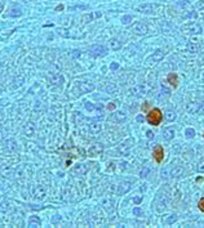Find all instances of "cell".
I'll list each match as a JSON object with an SVG mask.
<instances>
[{
	"label": "cell",
	"mask_w": 204,
	"mask_h": 228,
	"mask_svg": "<svg viewBox=\"0 0 204 228\" xmlns=\"http://www.w3.org/2000/svg\"><path fill=\"white\" fill-rule=\"evenodd\" d=\"M146 120L150 125H154V126H158L163 120V114L159 108H151L149 112H147V116H146Z\"/></svg>",
	"instance_id": "6da1fadb"
},
{
	"label": "cell",
	"mask_w": 204,
	"mask_h": 228,
	"mask_svg": "<svg viewBox=\"0 0 204 228\" xmlns=\"http://www.w3.org/2000/svg\"><path fill=\"white\" fill-rule=\"evenodd\" d=\"M164 56H165V53L162 50V49H158V50H155L151 56H150L147 59H146V62H147V64H153V63H156V62H160L163 58H164Z\"/></svg>",
	"instance_id": "7a4b0ae2"
},
{
	"label": "cell",
	"mask_w": 204,
	"mask_h": 228,
	"mask_svg": "<svg viewBox=\"0 0 204 228\" xmlns=\"http://www.w3.org/2000/svg\"><path fill=\"white\" fill-rule=\"evenodd\" d=\"M153 157L156 162H162L164 160V148L162 146H156L153 151Z\"/></svg>",
	"instance_id": "3957f363"
},
{
	"label": "cell",
	"mask_w": 204,
	"mask_h": 228,
	"mask_svg": "<svg viewBox=\"0 0 204 228\" xmlns=\"http://www.w3.org/2000/svg\"><path fill=\"white\" fill-rule=\"evenodd\" d=\"M33 197L38 201H41L45 197V190L41 186H36L33 188Z\"/></svg>",
	"instance_id": "277c9868"
},
{
	"label": "cell",
	"mask_w": 204,
	"mask_h": 228,
	"mask_svg": "<svg viewBox=\"0 0 204 228\" xmlns=\"http://www.w3.org/2000/svg\"><path fill=\"white\" fill-rule=\"evenodd\" d=\"M159 7L155 4H144V5H139L137 8L138 12H142V13H147V14H151L155 12V9H158Z\"/></svg>",
	"instance_id": "5b68a950"
},
{
	"label": "cell",
	"mask_w": 204,
	"mask_h": 228,
	"mask_svg": "<svg viewBox=\"0 0 204 228\" xmlns=\"http://www.w3.org/2000/svg\"><path fill=\"white\" fill-rule=\"evenodd\" d=\"M107 53V49L102 45H93L91 48V54L94 57H100V56H105V54Z\"/></svg>",
	"instance_id": "8992f818"
},
{
	"label": "cell",
	"mask_w": 204,
	"mask_h": 228,
	"mask_svg": "<svg viewBox=\"0 0 204 228\" xmlns=\"http://www.w3.org/2000/svg\"><path fill=\"white\" fill-rule=\"evenodd\" d=\"M102 151H103V147L100 143H94L88 149V154H89V156H98L102 154Z\"/></svg>",
	"instance_id": "52a82bcc"
},
{
	"label": "cell",
	"mask_w": 204,
	"mask_h": 228,
	"mask_svg": "<svg viewBox=\"0 0 204 228\" xmlns=\"http://www.w3.org/2000/svg\"><path fill=\"white\" fill-rule=\"evenodd\" d=\"M182 30L186 31V32H191V34H200L201 32V27L198 23H190L182 27Z\"/></svg>",
	"instance_id": "ba28073f"
},
{
	"label": "cell",
	"mask_w": 204,
	"mask_h": 228,
	"mask_svg": "<svg viewBox=\"0 0 204 228\" xmlns=\"http://www.w3.org/2000/svg\"><path fill=\"white\" fill-rule=\"evenodd\" d=\"M79 89L81 93H91L92 90H94V84L89 81H83L79 84Z\"/></svg>",
	"instance_id": "9c48e42d"
},
{
	"label": "cell",
	"mask_w": 204,
	"mask_h": 228,
	"mask_svg": "<svg viewBox=\"0 0 204 228\" xmlns=\"http://www.w3.org/2000/svg\"><path fill=\"white\" fill-rule=\"evenodd\" d=\"M132 31L134 32V34H137V35H145V34H147V26L144 25V23H141V22H137L133 26V30Z\"/></svg>",
	"instance_id": "30bf717a"
},
{
	"label": "cell",
	"mask_w": 204,
	"mask_h": 228,
	"mask_svg": "<svg viewBox=\"0 0 204 228\" xmlns=\"http://www.w3.org/2000/svg\"><path fill=\"white\" fill-rule=\"evenodd\" d=\"M114 205H115V202H114V200H112L111 197H105V199L102 200V206H103V209H105L106 211H109V213H111V211L114 210Z\"/></svg>",
	"instance_id": "8fae6325"
},
{
	"label": "cell",
	"mask_w": 204,
	"mask_h": 228,
	"mask_svg": "<svg viewBox=\"0 0 204 228\" xmlns=\"http://www.w3.org/2000/svg\"><path fill=\"white\" fill-rule=\"evenodd\" d=\"M88 169H89L88 164H80V165H76L72 169V173L74 174H76V175H84L85 173L88 171Z\"/></svg>",
	"instance_id": "7c38bea8"
},
{
	"label": "cell",
	"mask_w": 204,
	"mask_h": 228,
	"mask_svg": "<svg viewBox=\"0 0 204 228\" xmlns=\"http://www.w3.org/2000/svg\"><path fill=\"white\" fill-rule=\"evenodd\" d=\"M175 134H176V132H175L173 128H165V129L163 130V138H164L165 140L173 139V138H175Z\"/></svg>",
	"instance_id": "4fadbf2b"
},
{
	"label": "cell",
	"mask_w": 204,
	"mask_h": 228,
	"mask_svg": "<svg viewBox=\"0 0 204 228\" xmlns=\"http://www.w3.org/2000/svg\"><path fill=\"white\" fill-rule=\"evenodd\" d=\"M167 81H168L172 86H175V88H177V85H178V76H177V73L170 72V73L167 76Z\"/></svg>",
	"instance_id": "5bb4252c"
},
{
	"label": "cell",
	"mask_w": 204,
	"mask_h": 228,
	"mask_svg": "<svg viewBox=\"0 0 204 228\" xmlns=\"http://www.w3.org/2000/svg\"><path fill=\"white\" fill-rule=\"evenodd\" d=\"M131 190V183L129 182H123L119 184V188H118V193L119 195H123L125 192H128Z\"/></svg>",
	"instance_id": "9a60e30c"
},
{
	"label": "cell",
	"mask_w": 204,
	"mask_h": 228,
	"mask_svg": "<svg viewBox=\"0 0 204 228\" xmlns=\"http://www.w3.org/2000/svg\"><path fill=\"white\" fill-rule=\"evenodd\" d=\"M50 83L52 84H55V85H57V84H62L63 83V78L60 75V73H57V72H55V73H52L50 75Z\"/></svg>",
	"instance_id": "2e32d148"
},
{
	"label": "cell",
	"mask_w": 204,
	"mask_h": 228,
	"mask_svg": "<svg viewBox=\"0 0 204 228\" xmlns=\"http://www.w3.org/2000/svg\"><path fill=\"white\" fill-rule=\"evenodd\" d=\"M34 133H35V125L33 123H27L25 126V134L27 137H31V135H34Z\"/></svg>",
	"instance_id": "e0dca14e"
},
{
	"label": "cell",
	"mask_w": 204,
	"mask_h": 228,
	"mask_svg": "<svg viewBox=\"0 0 204 228\" xmlns=\"http://www.w3.org/2000/svg\"><path fill=\"white\" fill-rule=\"evenodd\" d=\"M41 223H40V219L38 218L36 215H33L30 216V220H29V227H33V228H36V227H40Z\"/></svg>",
	"instance_id": "ac0fdd59"
},
{
	"label": "cell",
	"mask_w": 204,
	"mask_h": 228,
	"mask_svg": "<svg viewBox=\"0 0 204 228\" xmlns=\"http://www.w3.org/2000/svg\"><path fill=\"white\" fill-rule=\"evenodd\" d=\"M184 168L182 166H176L173 170L170 171V175L173 177V178H177V177H181V175H184Z\"/></svg>",
	"instance_id": "d6986e66"
},
{
	"label": "cell",
	"mask_w": 204,
	"mask_h": 228,
	"mask_svg": "<svg viewBox=\"0 0 204 228\" xmlns=\"http://www.w3.org/2000/svg\"><path fill=\"white\" fill-rule=\"evenodd\" d=\"M198 40L196 39H191L190 43H189V52L190 53H195L198 52Z\"/></svg>",
	"instance_id": "ffe728a7"
},
{
	"label": "cell",
	"mask_w": 204,
	"mask_h": 228,
	"mask_svg": "<svg viewBox=\"0 0 204 228\" xmlns=\"http://www.w3.org/2000/svg\"><path fill=\"white\" fill-rule=\"evenodd\" d=\"M101 124L100 123H97V121H93L92 124H91V133L92 134H98L100 132H101Z\"/></svg>",
	"instance_id": "44dd1931"
},
{
	"label": "cell",
	"mask_w": 204,
	"mask_h": 228,
	"mask_svg": "<svg viewBox=\"0 0 204 228\" xmlns=\"http://www.w3.org/2000/svg\"><path fill=\"white\" fill-rule=\"evenodd\" d=\"M111 119H112L114 121H116V123H122L123 120H125V115L123 112H120V111H118V112H115L111 116Z\"/></svg>",
	"instance_id": "7402d4cb"
},
{
	"label": "cell",
	"mask_w": 204,
	"mask_h": 228,
	"mask_svg": "<svg viewBox=\"0 0 204 228\" xmlns=\"http://www.w3.org/2000/svg\"><path fill=\"white\" fill-rule=\"evenodd\" d=\"M131 140H128V142H125V143H122L119 147H118V154H120V155H123V154H127V151H128V148H129V146L131 144H128Z\"/></svg>",
	"instance_id": "603a6c76"
},
{
	"label": "cell",
	"mask_w": 204,
	"mask_h": 228,
	"mask_svg": "<svg viewBox=\"0 0 204 228\" xmlns=\"http://www.w3.org/2000/svg\"><path fill=\"white\" fill-rule=\"evenodd\" d=\"M5 146H7V148H8L10 152L17 151V144H16V142H14L13 139H9V140H7V142H5Z\"/></svg>",
	"instance_id": "cb8c5ba5"
},
{
	"label": "cell",
	"mask_w": 204,
	"mask_h": 228,
	"mask_svg": "<svg viewBox=\"0 0 204 228\" xmlns=\"http://www.w3.org/2000/svg\"><path fill=\"white\" fill-rule=\"evenodd\" d=\"M164 119H165L167 121H173L175 119H176V112H173V111H167L164 114Z\"/></svg>",
	"instance_id": "d4e9b609"
},
{
	"label": "cell",
	"mask_w": 204,
	"mask_h": 228,
	"mask_svg": "<svg viewBox=\"0 0 204 228\" xmlns=\"http://www.w3.org/2000/svg\"><path fill=\"white\" fill-rule=\"evenodd\" d=\"M110 45H111V48H112L114 50H118V49H120V47H122L120 41L118 40V39H112V40L110 41Z\"/></svg>",
	"instance_id": "484cf974"
},
{
	"label": "cell",
	"mask_w": 204,
	"mask_h": 228,
	"mask_svg": "<svg viewBox=\"0 0 204 228\" xmlns=\"http://www.w3.org/2000/svg\"><path fill=\"white\" fill-rule=\"evenodd\" d=\"M106 90H107V93H110V94H115V93H118V88H116V86H115L114 84H109V85H107Z\"/></svg>",
	"instance_id": "4316f807"
},
{
	"label": "cell",
	"mask_w": 204,
	"mask_h": 228,
	"mask_svg": "<svg viewBox=\"0 0 204 228\" xmlns=\"http://www.w3.org/2000/svg\"><path fill=\"white\" fill-rule=\"evenodd\" d=\"M194 135H195V130H194V129L189 128V129L185 130V137H186V138H192Z\"/></svg>",
	"instance_id": "83f0119b"
},
{
	"label": "cell",
	"mask_w": 204,
	"mask_h": 228,
	"mask_svg": "<svg viewBox=\"0 0 204 228\" xmlns=\"http://www.w3.org/2000/svg\"><path fill=\"white\" fill-rule=\"evenodd\" d=\"M132 19H133V18H132L131 16H123V18H122V23H123V25H128V23H131Z\"/></svg>",
	"instance_id": "f1b7e54d"
},
{
	"label": "cell",
	"mask_w": 204,
	"mask_h": 228,
	"mask_svg": "<svg viewBox=\"0 0 204 228\" xmlns=\"http://www.w3.org/2000/svg\"><path fill=\"white\" fill-rule=\"evenodd\" d=\"M133 215H136V216H141V215H144V210H141L139 208H134V209H133Z\"/></svg>",
	"instance_id": "f546056e"
},
{
	"label": "cell",
	"mask_w": 204,
	"mask_h": 228,
	"mask_svg": "<svg viewBox=\"0 0 204 228\" xmlns=\"http://www.w3.org/2000/svg\"><path fill=\"white\" fill-rule=\"evenodd\" d=\"M177 220V215H170V218L167 219V224H172Z\"/></svg>",
	"instance_id": "4dcf8cb0"
},
{
	"label": "cell",
	"mask_w": 204,
	"mask_h": 228,
	"mask_svg": "<svg viewBox=\"0 0 204 228\" xmlns=\"http://www.w3.org/2000/svg\"><path fill=\"white\" fill-rule=\"evenodd\" d=\"M149 107H150V103H149V102H145V103L141 106L142 112H149Z\"/></svg>",
	"instance_id": "1f68e13d"
},
{
	"label": "cell",
	"mask_w": 204,
	"mask_h": 228,
	"mask_svg": "<svg viewBox=\"0 0 204 228\" xmlns=\"http://www.w3.org/2000/svg\"><path fill=\"white\" fill-rule=\"evenodd\" d=\"M149 173H150V170H149L147 168H145V169H144L141 173H139V177H141V178H145V177H147V174H149Z\"/></svg>",
	"instance_id": "d6a6232c"
},
{
	"label": "cell",
	"mask_w": 204,
	"mask_h": 228,
	"mask_svg": "<svg viewBox=\"0 0 204 228\" xmlns=\"http://www.w3.org/2000/svg\"><path fill=\"white\" fill-rule=\"evenodd\" d=\"M198 206H199V210H200V211H203V213H204V197H203V199H201V200H200V201H199V204H198Z\"/></svg>",
	"instance_id": "836d02e7"
},
{
	"label": "cell",
	"mask_w": 204,
	"mask_h": 228,
	"mask_svg": "<svg viewBox=\"0 0 204 228\" xmlns=\"http://www.w3.org/2000/svg\"><path fill=\"white\" fill-rule=\"evenodd\" d=\"M85 108H87L88 111H93V110H94V106L91 104L89 102H85Z\"/></svg>",
	"instance_id": "e575fe53"
},
{
	"label": "cell",
	"mask_w": 204,
	"mask_h": 228,
	"mask_svg": "<svg viewBox=\"0 0 204 228\" xmlns=\"http://www.w3.org/2000/svg\"><path fill=\"white\" fill-rule=\"evenodd\" d=\"M196 8L198 9H204V0H200V2L196 3Z\"/></svg>",
	"instance_id": "d590c367"
},
{
	"label": "cell",
	"mask_w": 204,
	"mask_h": 228,
	"mask_svg": "<svg viewBox=\"0 0 204 228\" xmlns=\"http://www.w3.org/2000/svg\"><path fill=\"white\" fill-rule=\"evenodd\" d=\"M92 18H93V16H92V14H87V16H84V22H85V23L89 22V21H92Z\"/></svg>",
	"instance_id": "8d00e7d4"
},
{
	"label": "cell",
	"mask_w": 204,
	"mask_h": 228,
	"mask_svg": "<svg viewBox=\"0 0 204 228\" xmlns=\"http://www.w3.org/2000/svg\"><path fill=\"white\" fill-rule=\"evenodd\" d=\"M110 68H111V70H114V71H115V70H118V68H119V64H118V63H116V62H112V63H111V64H110Z\"/></svg>",
	"instance_id": "74e56055"
},
{
	"label": "cell",
	"mask_w": 204,
	"mask_h": 228,
	"mask_svg": "<svg viewBox=\"0 0 204 228\" xmlns=\"http://www.w3.org/2000/svg\"><path fill=\"white\" fill-rule=\"evenodd\" d=\"M141 200H142V197H141V196H138V197H134V199H133V202H134L136 205H138L139 202H141Z\"/></svg>",
	"instance_id": "f35d334b"
},
{
	"label": "cell",
	"mask_w": 204,
	"mask_h": 228,
	"mask_svg": "<svg viewBox=\"0 0 204 228\" xmlns=\"http://www.w3.org/2000/svg\"><path fill=\"white\" fill-rule=\"evenodd\" d=\"M115 107H116V106H115V103H110L109 106H107V108H109V110H110V111L115 110Z\"/></svg>",
	"instance_id": "ab89813d"
},
{
	"label": "cell",
	"mask_w": 204,
	"mask_h": 228,
	"mask_svg": "<svg viewBox=\"0 0 204 228\" xmlns=\"http://www.w3.org/2000/svg\"><path fill=\"white\" fill-rule=\"evenodd\" d=\"M198 170L199 171H204V162H200L199 166H198Z\"/></svg>",
	"instance_id": "60d3db41"
},
{
	"label": "cell",
	"mask_w": 204,
	"mask_h": 228,
	"mask_svg": "<svg viewBox=\"0 0 204 228\" xmlns=\"http://www.w3.org/2000/svg\"><path fill=\"white\" fill-rule=\"evenodd\" d=\"M199 112L204 114V102H203V103H200V108H199Z\"/></svg>",
	"instance_id": "b9f144b4"
},
{
	"label": "cell",
	"mask_w": 204,
	"mask_h": 228,
	"mask_svg": "<svg viewBox=\"0 0 204 228\" xmlns=\"http://www.w3.org/2000/svg\"><path fill=\"white\" fill-rule=\"evenodd\" d=\"M146 134H147V138H149V139H153V137H154V135H153V132H150V130H149Z\"/></svg>",
	"instance_id": "7bdbcfd3"
},
{
	"label": "cell",
	"mask_w": 204,
	"mask_h": 228,
	"mask_svg": "<svg viewBox=\"0 0 204 228\" xmlns=\"http://www.w3.org/2000/svg\"><path fill=\"white\" fill-rule=\"evenodd\" d=\"M2 8H3V5H2V4H0V9H2Z\"/></svg>",
	"instance_id": "ee69618b"
},
{
	"label": "cell",
	"mask_w": 204,
	"mask_h": 228,
	"mask_svg": "<svg viewBox=\"0 0 204 228\" xmlns=\"http://www.w3.org/2000/svg\"><path fill=\"white\" fill-rule=\"evenodd\" d=\"M203 18H204V14H203Z\"/></svg>",
	"instance_id": "f6af8a7d"
}]
</instances>
